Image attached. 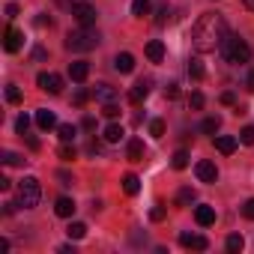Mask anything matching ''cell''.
Masks as SVG:
<instances>
[{"label":"cell","instance_id":"obj_40","mask_svg":"<svg viewBox=\"0 0 254 254\" xmlns=\"http://www.w3.org/2000/svg\"><path fill=\"white\" fill-rule=\"evenodd\" d=\"M165 96H168V99H177V96H180V84H177V81H171V84L165 87Z\"/></svg>","mask_w":254,"mask_h":254},{"label":"cell","instance_id":"obj_32","mask_svg":"<svg viewBox=\"0 0 254 254\" xmlns=\"http://www.w3.org/2000/svg\"><path fill=\"white\" fill-rule=\"evenodd\" d=\"M6 102H9V105H18V102H21V90H18L15 84L6 87Z\"/></svg>","mask_w":254,"mask_h":254},{"label":"cell","instance_id":"obj_25","mask_svg":"<svg viewBox=\"0 0 254 254\" xmlns=\"http://www.w3.org/2000/svg\"><path fill=\"white\" fill-rule=\"evenodd\" d=\"M150 0H132V15L135 18H144V15H150Z\"/></svg>","mask_w":254,"mask_h":254},{"label":"cell","instance_id":"obj_50","mask_svg":"<svg viewBox=\"0 0 254 254\" xmlns=\"http://www.w3.org/2000/svg\"><path fill=\"white\" fill-rule=\"evenodd\" d=\"M242 3H245V9H251V12H254V0H242Z\"/></svg>","mask_w":254,"mask_h":254},{"label":"cell","instance_id":"obj_19","mask_svg":"<svg viewBox=\"0 0 254 254\" xmlns=\"http://www.w3.org/2000/svg\"><path fill=\"white\" fill-rule=\"evenodd\" d=\"M126 156H129L132 162H144V141L132 138V141H129V147H126Z\"/></svg>","mask_w":254,"mask_h":254},{"label":"cell","instance_id":"obj_26","mask_svg":"<svg viewBox=\"0 0 254 254\" xmlns=\"http://www.w3.org/2000/svg\"><path fill=\"white\" fill-rule=\"evenodd\" d=\"M200 129H203L206 135H215V132L221 129V120H218V117H206V120L200 123Z\"/></svg>","mask_w":254,"mask_h":254},{"label":"cell","instance_id":"obj_17","mask_svg":"<svg viewBox=\"0 0 254 254\" xmlns=\"http://www.w3.org/2000/svg\"><path fill=\"white\" fill-rule=\"evenodd\" d=\"M87 75H90V66H87L84 60H75V63L69 66V78H72V81L81 84V81H87Z\"/></svg>","mask_w":254,"mask_h":254},{"label":"cell","instance_id":"obj_43","mask_svg":"<svg viewBox=\"0 0 254 254\" xmlns=\"http://www.w3.org/2000/svg\"><path fill=\"white\" fill-rule=\"evenodd\" d=\"M81 129L93 132V129H96V120H93V117H84V120H81Z\"/></svg>","mask_w":254,"mask_h":254},{"label":"cell","instance_id":"obj_13","mask_svg":"<svg viewBox=\"0 0 254 254\" xmlns=\"http://www.w3.org/2000/svg\"><path fill=\"white\" fill-rule=\"evenodd\" d=\"M114 69H117V72H123V75H129V72L135 69V57H132L129 51L117 54V57H114Z\"/></svg>","mask_w":254,"mask_h":254},{"label":"cell","instance_id":"obj_37","mask_svg":"<svg viewBox=\"0 0 254 254\" xmlns=\"http://www.w3.org/2000/svg\"><path fill=\"white\" fill-rule=\"evenodd\" d=\"M150 135H153V138H162V135H165V123H162V120H153V123H150Z\"/></svg>","mask_w":254,"mask_h":254},{"label":"cell","instance_id":"obj_42","mask_svg":"<svg viewBox=\"0 0 254 254\" xmlns=\"http://www.w3.org/2000/svg\"><path fill=\"white\" fill-rule=\"evenodd\" d=\"M36 27H51V15L39 12V15H36Z\"/></svg>","mask_w":254,"mask_h":254},{"label":"cell","instance_id":"obj_34","mask_svg":"<svg viewBox=\"0 0 254 254\" xmlns=\"http://www.w3.org/2000/svg\"><path fill=\"white\" fill-rule=\"evenodd\" d=\"M90 96H93V90H84V87H81V90L75 93V105H78V108H81V105H87V102H90Z\"/></svg>","mask_w":254,"mask_h":254},{"label":"cell","instance_id":"obj_6","mask_svg":"<svg viewBox=\"0 0 254 254\" xmlns=\"http://www.w3.org/2000/svg\"><path fill=\"white\" fill-rule=\"evenodd\" d=\"M36 84H39V90H45V93H51V96H57V93L63 90V78L54 75V72H39V75H36Z\"/></svg>","mask_w":254,"mask_h":254},{"label":"cell","instance_id":"obj_12","mask_svg":"<svg viewBox=\"0 0 254 254\" xmlns=\"http://www.w3.org/2000/svg\"><path fill=\"white\" fill-rule=\"evenodd\" d=\"M36 126H39L42 132L54 129V126H57V117H54V111H48V108H39V111H36Z\"/></svg>","mask_w":254,"mask_h":254},{"label":"cell","instance_id":"obj_5","mask_svg":"<svg viewBox=\"0 0 254 254\" xmlns=\"http://www.w3.org/2000/svg\"><path fill=\"white\" fill-rule=\"evenodd\" d=\"M72 18L81 24V27H93L96 24V9L90 3H72Z\"/></svg>","mask_w":254,"mask_h":254},{"label":"cell","instance_id":"obj_11","mask_svg":"<svg viewBox=\"0 0 254 254\" xmlns=\"http://www.w3.org/2000/svg\"><path fill=\"white\" fill-rule=\"evenodd\" d=\"M194 221H197L200 227H212V224H215V206H206V203L197 206V209H194Z\"/></svg>","mask_w":254,"mask_h":254},{"label":"cell","instance_id":"obj_14","mask_svg":"<svg viewBox=\"0 0 254 254\" xmlns=\"http://www.w3.org/2000/svg\"><path fill=\"white\" fill-rule=\"evenodd\" d=\"M236 147H239V138H230V135H215V150H218V153L230 156Z\"/></svg>","mask_w":254,"mask_h":254},{"label":"cell","instance_id":"obj_4","mask_svg":"<svg viewBox=\"0 0 254 254\" xmlns=\"http://www.w3.org/2000/svg\"><path fill=\"white\" fill-rule=\"evenodd\" d=\"M18 206H24V209H33L36 203H39V197H42V186H39V180L36 177H24L21 183H18Z\"/></svg>","mask_w":254,"mask_h":254},{"label":"cell","instance_id":"obj_48","mask_svg":"<svg viewBox=\"0 0 254 254\" xmlns=\"http://www.w3.org/2000/svg\"><path fill=\"white\" fill-rule=\"evenodd\" d=\"M15 15H18V6H15V3H9V6H6V18H15Z\"/></svg>","mask_w":254,"mask_h":254},{"label":"cell","instance_id":"obj_7","mask_svg":"<svg viewBox=\"0 0 254 254\" xmlns=\"http://www.w3.org/2000/svg\"><path fill=\"white\" fill-rule=\"evenodd\" d=\"M21 45H24V33L15 30V27H6L3 30V48H6V54H18Z\"/></svg>","mask_w":254,"mask_h":254},{"label":"cell","instance_id":"obj_39","mask_svg":"<svg viewBox=\"0 0 254 254\" xmlns=\"http://www.w3.org/2000/svg\"><path fill=\"white\" fill-rule=\"evenodd\" d=\"M242 215H245V218H251V221H254V197H248V200H245V203H242Z\"/></svg>","mask_w":254,"mask_h":254},{"label":"cell","instance_id":"obj_30","mask_svg":"<svg viewBox=\"0 0 254 254\" xmlns=\"http://www.w3.org/2000/svg\"><path fill=\"white\" fill-rule=\"evenodd\" d=\"M239 144H245V147H254V126H245V129L239 132Z\"/></svg>","mask_w":254,"mask_h":254},{"label":"cell","instance_id":"obj_36","mask_svg":"<svg viewBox=\"0 0 254 254\" xmlns=\"http://www.w3.org/2000/svg\"><path fill=\"white\" fill-rule=\"evenodd\" d=\"M165 215H168V209H165L162 203H156V206L150 209V218H153V221H165Z\"/></svg>","mask_w":254,"mask_h":254},{"label":"cell","instance_id":"obj_1","mask_svg":"<svg viewBox=\"0 0 254 254\" xmlns=\"http://www.w3.org/2000/svg\"><path fill=\"white\" fill-rule=\"evenodd\" d=\"M224 36H227V24H224V15H218V12H203L191 27V45L200 54L215 51Z\"/></svg>","mask_w":254,"mask_h":254},{"label":"cell","instance_id":"obj_22","mask_svg":"<svg viewBox=\"0 0 254 254\" xmlns=\"http://www.w3.org/2000/svg\"><path fill=\"white\" fill-rule=\"evenodd\" d=\"M147 57H150L153 63H162V60H165V45H162L159 39H153V42L147 45Z\"/></svg>","mask_w":254,"mask_h":254},{"label":"cell","instance_id":"obj_41","mask_svg":"<svg viewBox=\"0 0 254 254\" xmlns=\"http://www.w3.org/2000/svg\"><path fill=\"white\" fill-rule=\"evenodd\" d=\"M60 159H63V162H72V159H75V150H72L69 144H63V147H60Z\"/></svg>","mask_w":254,"mask_h":254},{"label":"cell","instance_id":"obj_8","mask_svg":"<svg viewBox=\"0 0 254 254\" xmlns=\"http://www.w3.org/2000/svg\"><path fill=\"white\" fill-rule=\"evenodd\" d=\"M194 174H197V180H200V183H206V186L218 180V168H215L212 162H206V159L194 165Z\"/></svg>","mask_w":254,"mask_h":254},{"label":"cell","instance_id":"obj_10","mask_svg":"<svg viewBox=\"0 0 254 254\" xmlns=\"http://www.w3.org/2000/svg\"><path fill=\"white\" fill-rule=\"evenodd\" d=\"M180 245L183 248H194V251H206L209 248L206 236H200V233H180Z\"/></svg>","mask_w":254,"mask_h":254},{"label":"cell","instance_id":"obj_16","mask_svg":"<svg viewBox=\"0 0 254 254\" xmlns=\"http://www.w3.org/2000/svg\"><path fill=\"white\" fill-rule=\"evenodd\" d=\"M54 212H57L60 218H72V215H75V200H72V197H57Z\"/></svg>","mask_w":254,"mask_h":254},{"label":"cell","instance_id":"obj_15","mask_svg":"<svg viewBox=\"0 0 254 254\" xmlns=\"http://www.w3.org/2000/svg\"><path fill=\"white\" fill-rule=\"evenodd\" d=\"M123 126L120 123H111V126H105V132H102V138H105V144H120L123 141Z\"/></svg>","mask_w":254,"mask_h":254},{"label":"cell","instance_id":"obj_27","mask_svg":"<svg viewBox=\"0 0 254 254\" xmlns=\"http://www.w3.org/2000/svg\"><path fill=\"white\" fill-rule=\"evenodd\" d=\"M189 203H194V189H180V194H177V206H189Z\"/></svg>","mask_w":254,"mask_h":254},{"label":"cell","instance_id":"obj_38","mask_svg":"<svg viewBox=\"0 0 254 254\" xmlns=\"http://www.w3.org/2000/svg\"><path fill=\"white\" fill-rule=\"evenodd\" d=\"M3 165H21V156L12 153V150H6V153H3Z\"/></svg>","mask_w":254,"mask_h":254},{"label":"cell","instance_id":"obj_23","mask_svg":"<svg viewBox=\"0 0 254 254\" xmlns=\"http://www.w3.org/2000/svg\"><path fill=\"white\" fill-rule=\"evenodd\" d=\"M171 168L174 171H186L189 168V150H177L174 159H171Z\"/></svg>","mask_w":254,"mask_h":254},{"label":"cell","instance_id":"obj_33","mask_svg":"<svg viewBox=\"0 0 254 254\" xmlns=\"http://www.w3.org/2000/svg\"><path fill=\"white\" fill-rule=\"evenodd\" d=\"M27 129H30V117L21 114V117L15 120V132H18V135H27Z\"/></svg>","mask_w":254,"mask_h":254},{"label":"cell","instance_id":"obj_45","mask_svg":"<svg viewBox=\"0 0 254 254\" xmlns=\"http://www.w3.org/2000/svg\"><path fill=\"white\" fill-rule=\"evenodd\" d=\"M221 102H224V105H233V102H236V96H233L230 90H224V93H221Z\"/></svg>","mask_w":254,"mask_h":254},{"label":"cell","instance_id":"obj_9","mask_svg":"<svg viewBox=\"0 0 254 254\" xmlns=\"http://www.w3.org/2000/svg\"><path fill=\"white\" fill-rule=\"evenodd\" d=\"M150 87H153V81H150V78H141V81L129 90V102H132V105H141V102L150 96Z\"/></svg>","mask_w":254,"mask_h":254},{"label":"cell","instance_id":"obj_3","mask_svg":"<svg viewBox=\"0 0 254 254\" xmlns=\"http://www.w3.org/2000/svg\"><path fill=\"white\" fill-rule=\"evenodd\" d=\"M99 42H102V36H99V30H93V27H78V30H72V33L66 36V48H69V51H78V54L93 51Z\"/></svg>","mask_w":254,"mask_h":254},{"label":"cell","instance_id":"obj_2","mask_svg":"<svg viewBox=\"0 0 254 254\" xmlns=\"http://www.w3.org/2000/svg\"><path fill=\"white\" fill-rule=\"evenodd\" d=\"M218 51L224 54L227 63H248V60H251V48H248V42H245L242 36H236V33H227V36L221 39Z\"/></svg>","mask_w":254,"mask_h":254},{"label":"cell","instance_id":"obj_46","mask_svg":"<svg viewBox=\"0 0 254 254\" xmlns=\"http://www.w3.org/2000/svg\"><path fill=\"white\" fill-rule=\"evenodd\" d=\"M15 206H18V203H12V200H6V203H3V215H12V212H15Z\"/></svg>","mask_w":254,"mask_h":254},{"label":"cell","instance_id":"obj_35","mask_svg":"<svg viewBox=\"0 0 254 254\" xmlns=\"http://www.w3.org/2000/svg\"><path fill=\"white\" fill-rule=\"evenodd\" d=\"M189 105H191L194 111H200V108L206 105V99H203V93H191V96H189Z\"/></svg>","mask_w":254,"mask_h":254},{"label":"cell","instance_id":"obj_29","mask_svg":"<svg viewBox=\"0 0 254 254\" xmlns=\"http://www.w3.org/2000/svg\"><path fill=\"white\" fill-rule=\"evenodd\" d=\"M189 75H191L194 81H200V78H203V63H200L197 57H191V60H189Z\"/></svg>","mask_w":254,"mask_h":254},{"label":"cell","instance_id":"obj_47","mask_svg":"<svg viewBox=\"0 0 254 254\" xmlns=\"http://www.w3.org/2000/svg\"><path fill=\"white\" fill-rule=\"evenodd\" d=\"M245 87L254 93V69H248V78H245Z\"/></svg>","mask_w":254,"mask_h":254},{"label":"cell","instance_id":"obj_20","mask_svg":"<svg viewBox=\"0 0 254 254\" xmlns=\"http://www.w3.org/2000/svg\"><path fill=\"white\" fill-rule=\"evenodd\" d=\"M57 135H60V141H63V144H72V141H75V135H78V126L63 123V126H57Z\"/></svg>","mask_w":254,"mask_h":254},{"label":"cell","instance_id":"obj_44","mask_svg":"<svg viewBox=\"0 0 254 254\" xmlns=\"http://www.w3.org/2000/svg\"><path fill=\"white\" fill-rule=\"evenodd\" d=\"M57 177H60V183H63V186H72V183H75V180H72V174H69V171H60V174H57Z\"/></svg>","mask_w":254,"mask_h":254},{"label":"cell","instance_id":"obj_21","mask_svg":"<svg viewBox=\"0 0 254 254\" xmlns=\"http://www.w3.org/2000/svg\"><path fill=\"white\" fill-rule=\"evenodd\" d=\"M123 191H126V194H132V197H135V194L141 191V180H138L135 174H126V177H123Z\"/></svg>","mask_w":254,"mask_h":254},{"label":"cell","instance_id":"obj_31","mask_svg":"<svg viewBox=\"0 0 254 254\" xmlns=\"http://www.w3.org/2000/svg\"><path fill=\"white\" fill-rule=\"evenodd\" d=\"M102 114H105L108 120H117V117H120V105H117V102H105V105H102Z\"/></svg>","mask_w":254,"mask_h":254},{"label":"cell","instance_id":"obj_28","mask_svg":"<svg viewBox=\"0 0 254 254\" xmlns=\"http://www.w3.org/2000/svg\"><path fill=\"white\" fill-rule=\"evenodd\" d=\"M242 248H245V239H242L239 233H230V236H227V251L236 254V251H242Z\"/></svg>","mask_w":254,"mask_h":254},{"label":"cell","instance_id":"obj_49","mask_svg":"<svg viewBox=\"0 0 254 254\" xmlns=\"http://www.w3.org/2000/svg\"><path fill=\"white\" fill-rule=\"evenodd\" d=\"M33 57L36 60H45V48H33Z\"/></svg>","mask_w":254,"mask_h":254},{"label":"cell","instance_id":"obj_18","mask_svg":"<svg viewBox=\"0 0 254 254\" xmlns=\"http://www.w3.org/2000/svg\"><path fill=\"white\" fill-rule=\"evenodd\" d=\"M93 96L105 105V102H114L117 99V90L111 87V84H96V90H93Z\"/></svg>","mask_w":254,"mask_h":254},{"label":"cell","instance_id":"obj_24","mask_svg":"<svg viewBox=\"0 0 254 254\" xmlns=\"http://www.w3.org/2000/svg\"><path fill=\"white\" fill-rule=\"evenodd\" d=\"M66 233H69V239H84V236H87V224H84V221H72V224L66 227Z\"/></svg>","mask_w":254,"mask_h":254}]
</instances>
